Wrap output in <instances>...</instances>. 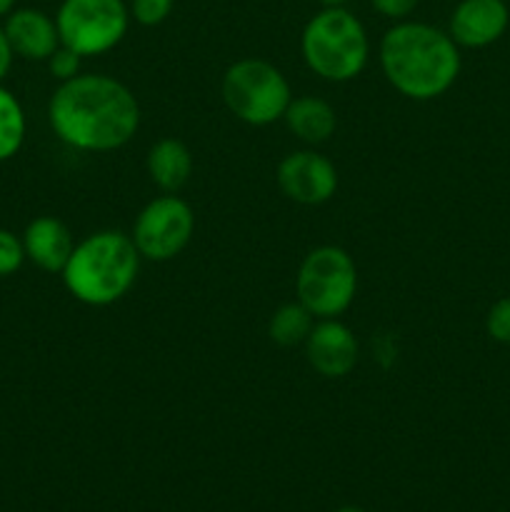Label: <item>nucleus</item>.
I'll return each mask as SVG.
<instances>
[{"label":"nucleus","mask_w":510,"mask_h":512,"mask_svg":"<svg viewBox=\"0 0 510 512\" xmlns=\"http://www.w3.org/2000/svg\"><path fill=\"white\" fill-rule=\"evenodd\" d=\"M48 123L58 140L83 153H110L135 138L140 105L133 90L103 73H80L55 88Z\"/></svg>","instance_id":"obj_1"},{"label":"nucleus","mask_w":510,"mask_h":512,"mask_svg":"<svg viewBox=\"0 0 510 512\" xmlns=\"http://www.w3.org/2000/svg\"><path fill=\"white\" fill-rule=\"evenodd\" d=\"M380 68L385 80L410 100H435L458 80L463 60L448 30L420 20H395L380 38Z\"/></svg>","instance_id":"obj_2"},{"label":"nucleus","mask_w":510,"mask_h":512,"mask_svg":"<svg viewBox=\"0 0 510 512\" xmlns=\"http://www.w3.org/2000/svg\"><path fill=\"white\" fill-rule=\"evenodd\" d=\"M140 253L120 230H100L75 243L63 268V283L78 303L90 308L113 305L135 285Z\"/></svg>","instance_id":"obj_3"},{"label":"nucleus","mask_w":510,"mask_h":512,"mask_svg":"<svg viewBox=\"0 0 510 512\" xmlns=\"http://www.w3.org/2000/svg\"><path fill=\"white\" fill-rule=\"evenodd\" d=\"M303 60L318 78L348 83L358 78L370 58V40L358 15L345 5L323 8L305 23L300 35Z\"/></svg>","instance_id":"obj_4"},{"label":"nucleus","mask_w":510,"mask_h":512,"mask_svg":"<svg viewBox=\"0 0 510 512\" xmlns=\"http://www.w3.org/2000/svg\"><path fill=\"white\" fill-rule=\"evenodd\" d=\"M220 93H223L225 108L235 118L255 128L283 120L285 108L293 100L283 70L260 58L235 60L225 70Z\"/></svg>","instance_id":"obj_5"},{"label":"nucleus","mask_w":510,"mask_h":512,"mask_svg":"<svg viewBox=\"0 0 510 512\" xmlns=\"http://www.w3.org/2000/svg\"><path fill=\"white\" fill-rule=\"evenodd\" d=\"M355 293H358V268L343 248L320 245L305 255L295 275V295L315 320L343 315L353 305Z\"/></svg>","instance_id":"obj_6"},{"label":"nucleus","mask_w":510,"mask_h":512,"mask_svg":"<svg viewBox=\"0 0 510 512\" xmlns=\"http://www.w3.org/2000/svg\"><path fill=\"white\" fill-rule=\"evenodd\" d=\"M55 25L60 45L80 58H93L120 45L128 33L130 10L123 0H63Z\"/></svg>","instance_id":"obj_7"},{"label":"nucleus","mask_w":510,"mask_h":512,"mask_svg":"<svg viewBox=\"0 0 510 512\" xmlns=\"http://www.w3.org/2000/svg\"><path fill=\"white\" fill-rule=\"evenodd\" d=\"M195 233V213L183 198L178 195H160L150 200L138 213L133 223L135 248L140 258L153 260V263H165L173 260L188 248L190 238Z\"/></svg>","instance_id":"obj_8"},{"label":"nucleus","mask_w":510,"mask_h":512,"mask_svg":"<svg viewBox=\"0 0 510 512\" xmlns=\"http://www.w3.org/2000/svg\"><path fill=\"white\" fill-rule=\"evenodd\" d=\"M275 180L285 198L300 205H323L338 190V170L315 150H295L285 155Z\"/></svg>","instance_id":"obj_9"},{"label":"nucleus","mask_w":510,"mask_h":512,"mask_svg":"<svg viewBox=\"0 0 510 512\" xmlns=\"http://www.w3.org/2000/svg\"><path fill=\"white\" fill-rule=\"evenodd\" d=\"M303 345L310 368L323 378H345L358 365V338L338 318L315 320L313 330Z\"/></svg>","instance_id":"obj_10"},{"label":"nucleus","mask_w":510,"mask_h":512,"mask_svg":"<svg viewBox=\"0 0 510 512\" xmlns=\"http://www.w3.org/2000/svg\"><path fill=\"white\" fill-rule=\"evenodd\" d=\"M510 23L505 0H460L450 13L448 33L458 48H488L498 43Z\"/></svg>","instance_id":"obj_11"},{"label":"nucleus","mask_w":510,"mask_h":512,"mask_svg":"<svg viewBox=\"0 0 510 512\" xmlns=\"http://www.w3.org/2000/svg\"><path fill=\"white\" fill-rule=\"evenodd\" d=\"M5 35L18 58L45 63L60 48L55 18L38 8H15L5 18Z\"/></svg>","instance_id":"obj_12"},{"label":"nucleus","mask_w":510,"mask_h":512,"mask_svg":"<svg viewBox=\"0 0 510 512\" xmlns=\"http://www.w3.org/2000/svg\"><path fill=\"white\" fill-rule=\"evenodd\" d=\"M25 258L33 265H38L45 273H63L70 253L75 248L73 233L63 220L53 215H40L30 220L23 233Z\"/></svg>","instance_id":"obj_13"},{"label":"nucleus","mask_w":510,"mask_h":512,"mask_svg":"<svg viewBox=\"0 0 510 512\" xmlns=\"http://www.w3.org/2000/svg\"><path fill=\"white\" fill-rule=\"evenodd\" d=\"M283 120L290 133L303 140L305 145L328 143L338 128L335 108L318 95H300V98L290 100Z\"/></svg>","instance_id":"obj_14"},{"label":"nucleus","mask_w":510,"mask_h":512,"mask_svg":"<svg viewBox=\"0 0 510 512\" xmlns=\"http://www.w3.org/2000/svg\"><path fill=\"white\" fill-rule=\"evenodd\" d=\"M145 168H148L155 188L175 195L188 185L190 175H193V155L183 140L163 138L148 150Z\"/></svg>","instance_id":"obj_15"},{"label":"nucleus","mask_w":510,"mask_h":512,"mask_svg":"<svg viewBox=\"0 0 510 512\" xmlns=\"http://www.w3.org/2000/svg\"><path fill=\"white\" fill-rule=\"evenodd\" d=\"M315 318L303 303H285L270 315L268 320V335L275 345L280 348H295L308 340L310 330H313Z\"/></svg>","instance_id":"obj_16"},{"label":"nucleus","mask_w":510,"mask_h":512,"mask_svg":"<svg viewBox=\"0 0 510 512\" xmlns=\"http://www.w3.org/2000/svg\"><path fill=\"white\" fill-rule=\"evenodd\" d=\"M25 113L20 100L0 85V163L18 155L25 143Z\"/></svg>","instance_id":"obj_17"},{"label":"nucleus","mask_w":510,"mask_h":512,"mask_svg":"<svg viewBox=\"0 0 510 512\" xmlns=\"http://www.w3.org/2000/svg\"><path fill=\"white\" fill-rule=\"evenodd\" d=\"M175 0H130L128 10L130 18L135 23L145 25V28H155L163 20H168V15L173 13Z\"/></svg>","instance_id":"obj_18"},{"label":"nucleus","mask_w":510,"mask_h":512,"mask_svg":"<svg viewBox=\"0 0 510 512\" xmlns=\"http://www.w3.org/2000/svg\"><path fill=\"white\" fill-rule=\"evenodd\" d=\"M25 248L23 238L13 233V230L0 228V278L18 273L25 263Z\"/></svg>","instance_id":"obj_19"},{"label":"nucleus","mask_w":510,"mask_h":512,"mask_svg":"<svg viewBox=\"0 0 510 512\" xmlns=\"http://www.w3.org/2000/svg\"><path fill=\"white\" fill-rule=\"evenodd\" d=\"M485 330L495 343L510 345V295L495 300L493 308L485 315Z\"/></svg>","instance_id":"obj_20"},{"label":"nucleus","mask_w":510,"mask_h":512,"mask_svg":"<svg viewBox=\"0 0 510 512\" xmlns=\"http://www.w3.org/2000/svg\"><path fill=\"white\" fill-rule=\"evenodd\" d=\"M48 70L50 75H53L55 80H60V83H65V80L75 78V75H80V65H83V58H80L75 50L65 48V45H60L58 50H55L53 55H50L48 60Z\"/></svg>","instance_id":"obj_21"},{"label":"nucleus","mask_w":510,"mask_h":512,"mask_svg":"<svg viewBox=\"0 0 510 512\" xmlns=\"http://www.w3.org/2000/svg\"><path fill=\"white\" fill-rule=\"evenodd\" d=\"M420 0H370L375 10H378L383 18L390 20H405L415 8H418Z\"/></svg>","instance_id":"obj_22"},{"label":"nucleus","mask_w":510,"mask_h":512,"mask_svg":"<svg viewBox=\"0 0 510 512\" xmlns=\"http://www.w3.org/2000/svg\"><path fill=\"white\" fill-rule=\"evenodd\" d=\"M13 48H10L8 43V35H5V28L0 25V83L5 80V75L10 73V65H13Z\"/></svg>","instance_id":"obj_23"},{"label":"nucleus","mask_w":510,"mask_h":512,"mask_svg":"<svg viewBox=\"0 0 510 512\" xmlns=\"http://www.w3.org/2000/svg\"><path fill=\"white\" fill-rule=\"evenodd\" d=\"M15 10V0H0V18H8Z\"/></svg>","instance_id":"obj_24"},{"label":"nucleus","mask_w":510,"mask_h":512,"mask_svg":"<svg viewBox=\"0 0 510 512\" xmlns=\"http://www.w3.org/2000/svg\"><path fill=\"white\" fill-rule=\"evenodd\" d=\"M318 3L323 5V8H338V5H345L348 0H318Z\"/></svg>","instance_id":"obj_25"},{"label":"nucleus","mask_w":510,"mask_h":512,"mask_svg":"<svg viewBox=\"0 0 510 512\" xmlns=\"http://www.w3.org/2000/svg\"><path fill=\"white\" fill-rule=\"evenodd\" d=\"M335 512H365L363 508H355V505H343V508H338Z\"/></svg>","instance_id":"obj_26"}]
</instances>
